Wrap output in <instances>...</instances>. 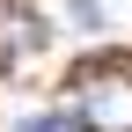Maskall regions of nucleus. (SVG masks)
I'll return each instance as SVG.
<instances>
[{
  "label": "nucleus",
  "instance_id": "nucleus-1",
  "mask_svg": "<svg viewBox=\"0 0 132 132\" xmlns=\"http://www.w3.org/2000/svg\"><path fill=\"white\" fill-rule=\"evenodd\" d=\"M73 118H81V132H132V73L88 66L73 81Z\"/></svg>",
  "mask_w": 132,
  "mask_h": 132
},
{
  "label": "nucleus",
  "instance_id": "nucleus-2",
  "mask_svg": "<svg viewBox=\"0 0 132 132\" xmlns=\"http://www.w3.org/2000/svg\"><path fill=\"white\" fill-rule=\"evenodd\" d=\"M37 52H44V22L22 0H0V73L22 66V59H37Z\"/></svg>",
  "mask_w": 132,
  "mask_h": 132
},
{
  "label": "nucleus",
  "instance_id": "nucleus-3",
  "mask_svg": "<svg viewBox=\"0 0 132 132\" xmlns=\"http://www.w3.org/2000/svg\"><path fill=\"white\" fill-rule=\"evenodd\" d=\"M22 132H81L73 110H37V118H22Z\"/></svg>",
  "mask_w": 132,
  "mask_h": 132
}]
</instances>
